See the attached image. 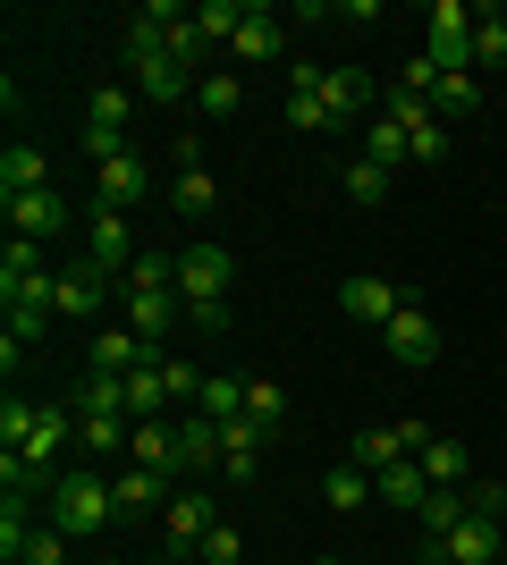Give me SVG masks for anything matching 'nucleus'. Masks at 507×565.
Listing matches in <instances>:
<instances>
[{"label": "nucleus", "instance_id": "nucleus-1", "mask_svg": "<svg viewBox=\"0 0 507 565\" xmlns=\"http://www.w3.org/2000/svg\"><path fill=\"white\" fill-rule=\"evenodd\" d=\"M229 279H237V262H229L220 236H187L178 245V305H187V321L203 338L229 330Z\"/></svg>", "mask_w": 507, "mask_h": 565}, {"label": "nucleus", "instance_id": "nucleus-2", "mask_svg": "<svg viewBox=\"0 0 507 565\" xmlns=\"http://www.w3.org/2000/svg\"><path fill=\"white\" fill-rule=\"evenodd\" d=\"M178 254H136V270H127V330L152 338L161 347L169 330H178Z\"/></svg>", "mask_w": 507, "mask_h": 565}, {"label": "nucleus", "instance_id": "nucleus-3", "mask_svg": "<svg viewBox=\"0 0 507 565\" xmlns=\"http://www.w3.org/2000/svg\"><path fill=\"white\" fill-rule=\"evenodd\" d=\"M110 515H119V507H110V481H102L94 465H85V472H60V490L43 498V523H51V532H68V541H94Z\"/></svg>", "mask_w": 507, "mask_h": 565}, {"label": "nucleus", "instance_id": "nucleus-4", "mask_svg": "<svg viewBox=\"0 0 507 565\" xmlns=\"http://www.w3.org/2000/svg\"><path fill=\"white\" fill-rule=\"evenodd\" d=\"M432 34H423V60H432L440 76L474 68V0H432Z\"/></svg>", "mask_w": 507, "mask_h": 565}, {"label": "nucleus", "instance_id": "nucleus-5", "mask_svg": "<svg viewBox=\"0 0 507 565\" xmlns=\"http://www.w3.org/2000/svg\"><path fill=\"white\" fill-rule=\"evenodd\" d=\"M338 312H347V321H363V330H389V321L406 312V287L381 279V270H356V279L338 287Z\"/></svg>", "mask_w": 507, "mask_h": 565}, {"label": "nucleus", "instance_id": "nucleus-6", "mask_svg": "<svg viewBox=\"0 0 507 565\" xmlns=\"http://www.w3.org/2000/svg\"><path fill=\"white\" fill-rule=\"evenodd\" d=\"M212 523H220V507H212L203 490H169V507H161V541H169V557H194Z\"/></svg>", "mask_w": 507, "mask_h": 565}, {"label": "nucleus", "instance_id": "nucleus-7", "mask_svg": "<svg viewBox=\"0 0 507 565\" xmlns=\"http://www.w3.org/2000/svg\"><path fill=\"white\" fill-rule=\"evenodd\" d=\"M0 212H9V236H34V245H51V236L68 228V194H60V186H34V194H9Z\"/></svg>", "mask_w": 507, "mask_h": 565}, {"label": "nucleus", "instance_id": "nucleus-8", "mask_svg": "<svg viewBox=\"0 0 507 565\" xmlns=\"http://www.w3.org/2000/svg\"><path fill=\"white\" fill-rule=\"evenodd\" d=\"M85 262H94L102 279H127V270H136V254H127V212L94 203V220H85Z\"/></svg>", "mask_w": 507, "mask_h": 565}, {"label": "nucleus", "instance_id": "nucleus-9", "mask_svg": "<svg viewBox=\"0 0 507 565\" xmlns=\"http://www.w3.org/2000/svg\"><path fill=\"white\" fill-rule=\"evenodd\" d=\"M145 363H161V347H152V338H136L127 321H119V330H94V347H85V372H110V380L145 372Z\"/></svg>", "mask_w": 507, "mask_h": 565}, {"label": "nucleus", "instance_id": "nucleus-10", "mask_svg": "<svg viewBox=\"0 0 507 565\" xmlns=\"http://www.w3.org/2000/svg\"><path fill=\"white\" fill-rule=\"evenodd\" d=\"M381 347H389V363H406V372H423V363L440 354V321H432L423 305H406V312H398V321L381 330Z\"/></svg>", "mask_w": 507, "mask_h": 565}, {"label": "nucleus", "instance_id": "nucleus-11", "mask_svg": "<svg viewBox=\"0 0 507 565\" xmlns=\"http://www.w3.org/2000/svg\"><path fill=\"white\" fill-rule=\"evenodd\" d=\"M229 51H237L245 68H263V60H279L288 51V34H279V9H263V0H245L237 34H229Z\"/></svg>", "mask_w": 507, "mask_h": 565}, {"label": "nucleus", "instance_id": "nucleus-12", "mask_svg": "<svg viewBox=\"0 0 507 565\" xmlns=\"http://www.w3.org/2000/svg\"><path fill=\"white\" fill-rule=\"evenodd\" d=\"M440 565H499V515H465L448 541H432Z\"/></svg>", "mask_w": 507, "mask_h": 565}, {"label": "nucleus", "instance_id": "nucleus-13", "mask_svg": "<svg viewBox=\"0 0 507 565\" xmlns=\"http://www.w3.org/2000/svg\"><path fill=\"white\" fill-rule=\"evenodd\" d=\"M152 194V169H145V152H119V161L94 178V203H110V212H136Z\"/></svg>", "mask_w": 507, "mask_h": 565}, {"label": "nucleus", "instance_id": "nucleus-14", "mask_svg": "<svg viewBox=\"0 0 507 565\" xmlns=\"http://www.w3.org/2000/svg\"><path fill=\"white\" fill-rule=\"evenodd\" d=\"M372 94H381V85H372L363 68H330V76H321V110H330V127H356V118L372 110Z\"/></svg>", "mask_w": 507, "mask_h": 565}, {"label": "nucleus", "instance_id": "nucleus-15", "mask_svg": "<svg viewBox=\"0 0 507 565\" xmlns=\"http://www.w3.org/2000/svg\"><path fill=\"white\" fill-rule=\"evenodd\" d=\"M102 287H110V279H102L94 262H76V270H51V312H60V321H85V312L102 305Z\"/></svg>", "mask_w": 507, "mask_h": 565}, {"label": "nucleus", "instance_id": "nucleus-16", "mask_svg": "<svg viewBox=\"0 0 507 565\" xmlns=\"http://www.w3.org/2000/svg\"><path fill=\"white\" fill-rule=\"evenodd\" d=\"M76 423H136V414H127V380L85 372L76 380Z\"/></svg>", "mask_w": 507, "mask_h": 565}, {"label": "nucleus", "instance_id": "nucleus-17", "mask_svg": "<svg viewBox=\"0 0 507 565\" xmlns=\"http://www.w3.org/2000/svg\"><path fill=\"white\" fill-rule=\"evenodd\" d=\"M110 507H119V515H161V507H169V481H161V472H145V465H119Z\"/></svg>", "mask_w": 507, "mask_h": 565}, {"label": "nucleus", "instance_id": "nucleus-18", "mask_svg": "<svg viewBox=\"0 0 507 565\" xmlns=\"http://www.w3.org/2000/svg\"><path fill=\"white\" fill-rule=\"evenodd\" d=\"M127 465H145V472H178V414L169 423H136V439H127Z\"/></svg>", "mask_w": 507, "mask_h": 565}, {"label": "nucleus", "instance_id": "nucleus-19", "mask_svg": "<svg viewBox=\"0 0 507 565\" xmlns=\"http://www.w3.org/2000/svg\"><path fill=\"white\" fill-rule=\"evenodd\" d=\"M372 498H381V481H372L363 465H330L321 472V507H330V515H356V507H372Z\"/></svg>", "mask_w": 507, "mask_h": 565}, {"label": "nucleus", "instance_id": "nucleus-20", "mask_svg": "<svg viewBox=\"0 0 507 565\" xmlns=\"http://www.w3.org/2000/svg\"><path fill=\"white\" fill-rule=\"evenodd\" d=\"M220 465V423L212 414H178V472H212Z\"/></svg>", "mask_w": 507, "mask_h": 565}, {"label": "nucleus", "instance_id": "nucleus-21", "mask_svg": "<svg viewBox=\"0 0 507 565\" xmlns=\"http://www.w3.org/2000/svg\"><path fill=\"white\" fill-rule=\"evenodd\" d=\"M18 287H51L43 245H34V236H9V245H0V296H18Z\"/></svg>", "mask_w": 507, "mask_h": 565}, {"label": "nucleus", "instance_id": "nucleus-22", "mask_svg": "<svg viewBox=\"0 0 507 565\" xmlns=\"http://www.w3.org/2000/svg\"><path fill=\"white\" fill-rule=\"evenodd\" d=\"M414 515H423V548H432V541H448L465 515H483V507H474V490H432L423 507H414Z\"/></svg>", "mask_w": 507, "mask_h": 565}, {"label": "nucleus", "instance_id": "nucleus-23", "mask_svg": "<svg viewBox=\"0 0 507 565\" xmlns=\"http://www.w3.org/2000/svg\"><path fill=\"white\" fill-rule=\"evenodd\" d=\"M220 472H229V481H254V472H263V430L254 423H220Z\"/></svg>", "mask_w": 507, "mask_h": 565}, {"label": "nucleus", "instance_id": "nucleus-24", "mask_svg": "<svg viewBox=\"0 0 507 565\" xmlns=\"http://www.w3.org/2000/svg\"><path fill=\"white\" fill-rule=\"evenodd\" d=\"M34 186H51V161L34 143H9V152H0V203H9V194H34Z\"/></svg>", "mask_w": 507, "mask_h": 565}, {"label": "nucleus", "instance_id": "nucleus-25", "mask_svg": "<svg viewBox=\"0 0 507 565\" xmlns=\"http://www.w3.org/2000/svg\"><path fill=\"white\" fill-rule=\"evenodd\" d=\"M169 212H178V220H212L220 212L212 169H178V178H169Z\"/></svg>", "mask_w": 507, "mask_h": 565}, {"label": "nucleus", "instance_id": "nucleus-26", "mask_svg": "<svg viewBox=\"0 0 507 565\" xmlns=\"http://www.w3.org/2000/svg\"><path fill=\"white\" fill-rule=\"evenodd\" d=\"M169 380H161V363H145V372H127V414L136 423H169Z\"/></svg>", "mask_w": 507, "mask_h": 565}, {"label": "nucleus", "instance_id": "nucleus-27", "mask_svg": "<svg viewBox=\"0 0 507 565\" xmlns=\"http://www.w3.org/2000/svg\"><path fill=\"white\" fill-rule=\"evenodd\" d=\"M499 68H507V18L483 0L474 9V76H499Z\"/></svg>", "mask_w": 507, "mask_h": 565}, {"label": "nucleus", "instance_id": "nucleus-28", "mask_svg": "<svg viewBox=\"0 0 507 565\" xmlns=\"http://www.w3.org/2000/svg\"><path fill=\"white\" fill-rule=\"evenodd\" d=\"M194 414H212V423H245V380L237 372H212V380H203V397H194Z\"/></svg>", "mask_w": 507, "mask_h": 565}, {"label": "nucleus", "instance_id": "nucleus-29", "mask_svg": "<svg viewBox=\"0 0 507 565\" xmlns=\"http://www.w3.org/2000/svg\"><path fill=\"white\" fill-rule=\"evenodd\" d=\"M194 110H203V118H237V110H245V85H237L229 68L194 76Z\"/></svg>", "mask_w": 507, "mask_h": 565}, {"label": "nucleus", "instance_id": "nucleus-30", "mask_svg": "<svg viewBox=\"0 0 507 565\" xmlns=\"http://www.w3.org/2000/svg\"><path fill=\"white\" fill-rule=\"evenodd\" d=\"M414 465H423L432 490H465V448H457V439H440V430H432V448L414 456Z\"/></svg>", "mask_w": 507, "mask_h": 565}, {"label": "nucleus", "instance_id": "nucleus-31", "mask_svg": "<svg viewBox=\"0 0 507 565\" xmlns=\"http://www.w3.org/2000/svg\"><path fill=\"white\" fill-rule=\"evenodd\" d=\"M245 423L271 439V430L288 423V388H279V380H245Z\"/></svg>", "mask_w": 507, "mask_h": 565}, {"label": "nucleus", "instance_id": "nucleus-32", "mask_svg": "<svg viewBox=\"0 0 507 565\" xmlns=\"http://www.w3.org/2000/svg\"><path fill=\"white\" fill-rule=\"evenodd\" d=\"M25 541H34V498H9L0 507V565H18Z\"/></svg>", "mask_w": 507, "mask_h": 565}, {"label": "nucleus", "instance_id": "nucleus-33", "mask_svg": "<svg viewBox=\"0 0 507 565\" xmlns=\"http://www.w3.org/2000/svg\"><path fill=\"white\" fill-rule=\"evenodd\" d=\"M432 110H440V118H465V110H483V76H474V68H457V76H440V94H432Z\"/></svg>", "mask_w": 507, "mask_h": 565}, {"label": "nucleus", "instance_id": "nucleus-34", "mask_svg": "<svg viewBox=\"0 0 507 565\" xmlns=\"http://www.w3.org/2000/svg\"><path fill=\"white\" fill-rule=\"evenodd\" d=\"M372 481H381L389 507H423V498H432V481H423V465H414V456H406V465H389V472H372Z\"/></svg>", "mask_w": 507, "mask_h": 565}, {"label": "nucleus", "instance_id": "nucleus-35", "mask_svg": "<svg viewBox=\"0 0 507 565\" xmlns=\"http://www.w3.org/2000/svg\"><path fill=\"white\" fill-rule=\"evenodd\" d=\"M85 118H94V127H119V136H127L136 94H127V85H94V94H85Z\"/></svg>", "mask_w": 507, "mask_h": 565}, {"label": "nucleus", "instance_id": "nucleus-36", "mask_svg": "<svg viewBox=\"0 0 507 565\" xmlns=\"http://www.w3.org/2000/svg\"><path fill=\"white\" fill-rule=\"evenodd\" d=\"M347 203H363V212H372V203H389V169L356 152V161H347Z\"/></svg>", "mask_w": 507, "mask_h": 565}, {"label": "nucleus", "instance_id": "nucleus-37", "mask_svg": "<svg viewBox=\"0 0 507 565\" xmlns=\"http://www.w3.org/2000/svg\"><path fill=\"white\" fill-rule=\"evenodd\" d=\"M18 565H76V541H68V532H51V523H34V541H25Z\"/></svg>", "mask_w": 507, "mask_h": 565}, {"label": "nucleus", "instance_id": "nucleus-38", "mask_svg": "<svg viewBox=\"0 0 507 565\" xmlns=\"http://www.w3.org/2000/svg\"><path fill=\"white\" fill-rule=\"evenodd\" d=\"M237 557H245V532H237V523H212L203 548H194V565H237Z\"/></svg>", "mask_w": 507, "mask_h": 565}, {"label": "nucleus", "instance_id": "nucleus-39", "mask_svg": "<svg viewBox=\"0 0 507 565\" xmlns=\"http://www.w3.org/2000/svg\"><path fill=\"white\" fill-rule=\"evenodd\" d=\"M363 161H381V169H398V161H406V136H398V127H389V118H372V127H363Z\"/></svg>", "mask_w": 507, "mask_h": 565}, {"label": "nucleus", "instance_id": "nucleus-40", "mask_svg": "<svg viewBox=\"0 0 507 565\" xmlns=\"http://www.w3.org/2000/svg\"><path fill=\"white\" fill-rule=\"evenodd\" d=\"M237 18H245V0H203V9H194V25H203L212 43H229V34H237Z\"/></svg>", "mask_w": 507, "mask_h": 565}, {"label": "nucleus", "instance_id": "nucleus-41", "mask_svg": "<svg viewBox=\"0 0 507 565\" xmlns=\"http://www.w3.org/2000/svg\"><path fill=\"white\" fill-rule=\"evenodd\" d=\"M288 127H296V136H330V110H321V94H288Z\"/></svg>", "mask_w": 507, "mask_h": 565}, {"label": "nucleus", "instance_id": "nucleus-42", "mask_svg": "<svg viewBox=\"0 0 507 565\" xmlns=\"http://www.w3.org/2000/svg\"><path fill=\"white\" fill-rule=\"evenodd\" d=\"M34 414H43V405H0V448H25V439H34Z\"/></svg>", "mask_w": 507, "mask_h": 565}, {"label": "nucleus", "instance_id": "nucleus-43", "mask_svg": "<svg viewBox=\"0 0 507 565\" xmlns=\"http://www.w3.org/2000/svg\"><path fill=\"white\" fill-rule=\"evenodd\" d=\"M169 161H178V169H203V136H194V127H187V136L169 143Z\"/></svg>", "mask_w": 507, "mask_h": 565}, {"label": "nucleus", "instance_id": "nucleus-44", "mask_svg": "<svg viewBox=\"0 0 507 565\" xmlns=\"http://www.w3.org/2000/svg\"><path fill=\"white\" fill-rule=\"evenodd\" d=\"M305 565H347V557H305Z\"/></svg>", "mask_w": 507, "mask_h": 565}, {"label": "nucleus", "instance_id": "nucleus-45", "mask_svg": "<svg viewBox=\"0 0 507 565\" xmlns=\"http://www.w3.org/2000/svg\"><path fill=\"white\" fill-rule=\"evenodd\" d=\"M169 565H187V557H169Z\"/></svg>", "mask_w": 507, "mask_h": 565}, {"label": "nucleus", "instance_id": "nucleus-46", "mask_svg": "<svg viewBox=\"0 0 507 565\" xmlns=\"http://www.w3.org/2000/svg\"><path fill=\"white\" fill-rule=\"evenodd\" d=\"M110 565H127V557H110Z\"/></svg>", "mask_w": 507, "mask_h": 565}]
</instances>
